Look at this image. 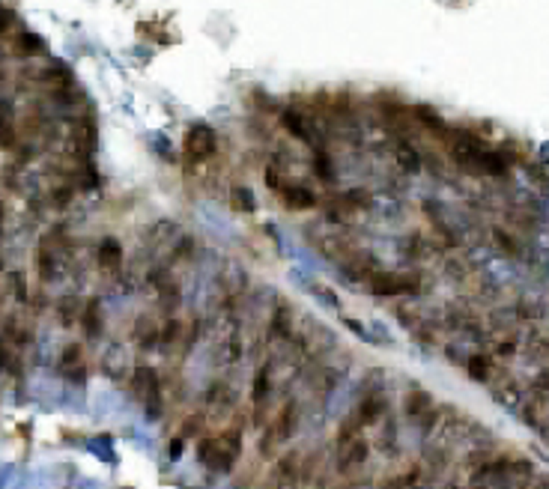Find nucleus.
Listing matches in <instances>:
<instances>
[{"label": "nucleus", "instance_id": "obj_1", "mask_svg": "<svg viewBox=\"0 0 549 489\" xmlns=\"http://www.w3.org/2000/svg\"><path fill=\"white\" fill-rule=\"evenodd\" d=\"M197 459L212 472H233L236 463L242 459V430L227 427L215 436H201L197 439Z\"/></svg>", "mask_w": 549, "mask_h": 489}, {"label": "nucleus", "instance_id": "obj_2", "mask_svg": "<svg viewBox=\"0 0 549 489\" xmlns=\"http://www.w3.org/2000/svg\"><path fill=\"white\" fill-rule=\"evenodd\" d=\"M296 424H299V406H296V400H290V403H283V406L278 409V415H274L266 424V430H263L260 445H257L260 463L278 454V448L296 432Z\"/></svg>", "mask_w": 549, "mask_h": 489}, {"label": "nucleus", "instance_id": "obj_3", "mask_svg": "<svg viewBox=\"0 0 549 489\" xmlns=\"http://www.w3.org/2000/svg\"><path fill=\"white\" fill-rule=\"evenodd\" d=\"M131 391H135V397L140 400V406L149 418H162L165 412V385L158 379V373L153 370L149 364H140L135 367V373H131Z\"/></svg>", "mask_w": 549, "mask_h": 489}, {"label": "nucleus", "instance_id": "obj_4", "mask_svg": "<svg viewBox=\"0 0 549 489\" xmlns=\"http://www.w3.org/2000/svg\"><path fill=\"white\" fill-rule=\"evenodd\" d=\"M373 296L380 298H391V296H418L421 293V275H403V271H382L376 269L367 278Z\"/></svg>", "mask_w": 549, "mask_h": 489}, {"label": "nucleus", "instance_id": "obj_5", "mask_svg": "<svg viewBox=\"0 0 549 489\" xmlns=\"http://www.w3.org/2000/svg\"><path fill=\"white\" fill-rule=\"evenodd\" d=\"M183 153L192 164H203L218 153V135H215L212 126L206 122H194V126L185 128V137H183Z\"/></svg>", "mask_w": 549, "mask_h": 489}, {"label": "nucleus", "instance_id": "obj_6", "mask_svg": "<svg viewBox=\"0 0 549 489\" xmlns=\"http://www.w3.org/2000/svg\"><path fill=\"white\" fill-rule=\"evenodd\" d=\"M299 468H301V454L299 450H290V454H283L274 459L272 472L266 474V486L263 489H290L299 483Z\"/></svg>", "mask_w": 549, "mask_h": 489}, {"label": "nucleus", "instance_id": "obj_7", "mask_svg": "<svg viewBox=\"0 0 549 489\" xmlns=\"http://www.w3.org/2000/svg\"><path fill=\"white\" fill-rule=\"evenodd\" d=\"M367 457H371V441H367L364 436L353 439L349 445L337 448V463H335V472L337 474H349L355 472V468H362L367 463Z\"/></svg>", "mask_w": 549, "mask_h": 489}, {"label": "nucleus", "instance_id": "obj_8", "mask_svg": "<svg viewBox=\"0 0 549 489\" xmlns=\"http://www.w3.org/2000/svg\"><path fill=\"white\" fill-rule=\"evenodd\" d=\"M278 194H281V203L287 206V209H292V212L314 209V206L319 203V200H317V194L310 191L308 185H296V182H287Z\"/></svg>", "mask_w": 549, "mask_h": 489}, {"label": "nucleus", "instance_id": "obj_9", "mask_svg": "<svg viewBox=\"0 0 549 489\" xmlns=\"http://www.w3.org/2000/svg\"><path fill=\"white\" fill-rule=\"evenodd\" d=\"M385 409H388V403H385V397L382 394H367V397L358 403L355 406V412H353V418H355V424L358 427H371V424H376L382 415H385Z\"/></svg>", "mask_w": 549, "mask_h": 489}, {"label": "nucleus", "instance_id": "obj_10", "mask_svg": "<svg viewBox=\"0 0 549 489\" xmlns=\"http://www.w3.org/2000/svg\"><path fill=\"white\" fill-rule=\"evenodd\" d=\"M96 262L102 271H108V275H113V271H120L122 266V245L120 239H102V245L96 248Z\"/></svg>", "mask_w": 549, "mask_h": 489}, {"label": "nucleus", "instance_id": "obj_11", "mask_svg": "<svg viewBox=\"0 0 549 489\" xmlns=\"http://www.w3.org/2000/svg\"><path fill=\"white\" fill-rule=\"evenodd\" d=\"M493 373H496V361H493V355H487V352H475V355H469V358H466V376H469L472 382L487 385L490 379H493Z\"/></svg>", "mask_w": 549, "mask_h": 489}, {"label": "nucleus", "instance_id": "obj_12", "mask_svg": "<svg viewBox=\"0 0 549 489\" xmlns=\"http://www.w3.org/2000/svg\"><path fill=\"white\" fill-rule=\"evenodd\" d=\"M430 409H433L430 391H424V388H409V391H406V397H403V412H406V415H409L412 421H421Z\"/></svg>", "mask_w": 549, "mask_h": 489}, {"label": "nucleus", "instance_id": "obj_13", "mask_svg": "<svg viewBox=\"0 0 549 489\" xmlns=\"http://www.w3.org/2000/svg\"><path fill=\"white\" fill-rule=\"evenodd\" d=\"M412 117L418 119V126H424L427 131H433V135H439V137L448 140L451 126H448V122H445V119H442L430 105H415V108H412Z\"/></svg>", "mask_w": 549, "mask_h": 489}, {"label": "nucleus", "instance_id": "obj_14", "mask_svg": "<svg viewBox=\"0 0 549 489\" xmlns=\"http://www.w3.org/2000/svg\"><path fill=\"white\" fill-rule=\"evenodd\" d=\"M290 314H292V307L283 305V302L274 307L272 323H269V337H281V341H287V334H290Z\"/></svg>", "mask_w": 549, "mask_h": 489}, {"label": "nucleus", "instance_id": "obj_15", "mask_svg": "<svg viewBox=\"0 0 549 489\" xmlns=\"http://www.w3.org/2000/svg\"><path fill=\"white\" fill-rule=\"evenodd\" d=\"M81 325L87 337H99L102 334V307L99 302H87V307L81 310Z\"/></svg>", "mask_w": 549, "mask_h": 489}, {"label": "nucleus", "instance_id": "obj_16", "mask_svg": "<svg viewBox=\"0 0 549 489\" xmlns=\"http://www.w3.org/2000/svg\"><path fill=\"white\" fill-rule=\"evenodd\" d=\"M281 122H283V128L290 131L292 137H299V140H305V144H314V131L308 128V122L301 119L299 114H292V111H287V114L281 117Z\"/></svg>", "mask_w": 549, "mask_h": 489}, {"label": "nucleus", "instance_id": "obj_17", "mask_svg": "<svg viewBox=\"0 0 549 489\" xmlns=\"http://www.w3.org/2000/svg\"><path fill=\"white\" fill-rule=\"evenodd\" d=\"M421 486V466H409L403 474L391 477L382 489H418Z\"/></svg>", "mask_w": 549, "mask_h": 489}, {"label": "nucleus", "instance_id": "obj_18", "mask_svg": "<svg viewBox=\"0 0 549 489\" xmlns=\"http://www.w3.org/2000/svg\"><path fill=\"white\" fill-rule=\"evenodd\" d=\"M269 394H272V376H269V370H260L257 376H254V391H251L254 406H257V409L266 406Z\"/></svg>", "mask_w": 549, "mask_h": 489}, {"label": "nucleus", "instance_id": "obj_19", "mask_svg": "<svg viewBox=\"0 0 549 489\" xmlns=\"http://www.w3.org/2000/svg\"><path fill=\"white\" fill-rule=\"evenodd\" d=\"M203 427H206V412L201 409V412H194V415H188L185 421H183V427H179V432L176 436L183 439V441H188V439H197L203 432Z\"/></svg>", "mask_w": 549, "mask_h": 489}, {"label": "nucleus", "instance_id": "obj_20", "mask_svg": "<svg viewBox=\"0 0 549 489\" xmlns=\"http://www.w3.org/2000/svg\"><path fill=\"white\" fill-rule=\"evenodd\" d=\"M233 209L236 212H254L257 209V200H254V194H251V188H245V185H233Z\"/></svg>", "mask_w": 549, "mask_h": 489}, {"label": "nucleus", "instance_id": "obj_21", "mask_svg": "<svg viewBox=\"0 0 549 489\" xmlns=\"http://www.w3.org/2000/svg\"><path fill=\"white\" fill-rule=\"evenodd\" d=\"M397 162H400V167H403L406 173H418L421 171L418 149H412L409 144H400V149H397Z\"/></svg>", "mask_w": 549, "mask_h": 489}, {"label": "nucleus", "instance_id": "obj_22", "mask_svg": "<svg viewBox=\"0 0 549 489\" xmlns=\"http://www.w3.org/2000/svg\"><path fill=\"white\" fill-rule=\"evenodd\" d=\"M135 341L140 346H153V341H158V328H156V323L149 316L140 319V323L135 325Z\"/></svg>", "mask_w": 549, "mask_h": 489}, {"label": "nucleus", "instance_id": "obj_23", "mask_svg": "<svg viewBox=\"0 0 549 489\" xmlns=\"http://www.w3.org/2000/svg\"><path fill=\"white\" fill-rule=\"evenodd\" d=\"M15 45H18V51H24L27 57H33V54H42L45 51V42L39 39V36H33V33H18V39H15Z\"/></svg>", "mask_w": 549, "mask_h": 489}, {"label": "nucleus", "instance_id": "obj_24", "mask_svg": "<svg viewBox=\"0 0 549 489\" xmlns=\"http://www.w3.org/2000/svg\"><path fill=\"white\" fill-rule=\"evenodd\" d=\"M314 167H317V176L319 180H331V176H335V164H331V158H328V153L326 149H314Z\"/></svg>", "mask_w": 549, "mask_h": 489}, {"label": "nucleus", "instance_id": "obj_25", "mask_svg": "<svg viewBox=\"0 0 549 489\" xmlns=\"http://www.w3.org/2000/svg\"><path fill=\"white\" fill-rule=\"evenodd\" d=\"M493 239L499 242V248L505 251L508 257H519V253H523V248H519V242H517V239H510L501 227H493Z\"/></svg>", "mask_w": 549, "mask_h": 489}, {"label": "nucleus", "instance_id": "obj_26", "mask_svg": "<svg viewBox=\"0 0 549 489\" xmlns=\"http://www.w3.org/2000/svg\"><path fill=\"white\" fill-rule=\"evenodd\" d=\"M179 332H183V323H179L176 316H167V323H165L162 332H158V337H162L165 346H174L179 341Z\"/></svg>", "mask_w": 549, "mask_h": 489}, {"label": "nucleus", "instance_id": "obj_27", "mask_svg": "<svg viewBox=\"0 0 549 489\" xmlns=\"http://www.w3.org/2000/svg\"><path fill=\"white\" fill-rule=\"evenodd\" d=\"M517 349H519V337L517 334H508V337H501V341L496 343V355H501V358L517 355Z\"/></svg>", "mask_w": 549, "mask_h": 489}, {"label": "nucleus", "instance_id": "obj_28", "mask_svg": "<svg viewBox=\"0 0 549 489\" xmlns=\"http://www.w3.org/2000/svg\"><path fill=\"white\" fill-rule=\"evenodd\" d=\"M60 316H63V325H72V319H78V305H75V298H63Z\"/></svg>", "mask_w": 549, "mask_h": 489}, {"label": "nucleus", "instance_id": "obj_29", "mask_svg": "<svg viewBox=\"0 0 549 489\" xmlns=\"http://www.w3.org/2000/svg\"><path fill=\"white\" fill-rule=\"evenodd\" d=\"M532 391L537 394V397H549V370H541V373L534 376Z\"/></svg>", "mask_w": 549, "mask_h": 489}, {"label": "nucleus", "instance_id": "obj_30", "mask_svg": "<svg viewBox=\"0 0 549 489\" xmlns=\"http://www.w3.org/2000/svg\"><path fill=\"white\" fill-rule=\"evenodd\" d=\"M183 450H185V441L179 436H174L167 441V459H179V457H183Z\"/></svg>", "mask_w": 549, "mask_h": 489}, {"label": "nucleus", "instance_id": "obj_31", "mask_svg": "<svg viewBox=\"0 0 549 489\" xmlns=\"http://www.w3.org/2000/svg\"><path fill=\"white\" fill-rule=\"evenodd\" d=\"M12 21H15V12H12V9L0 6V33H6L9 27H12Z\"/></svg>", "mask_w": 549, "mask_h": 489}, {"label": "nucleus", "instance_id": "obj_32", "mask_svg": "<svg viewBox=\"0 0 549 489\" xmlns=\"http://www.w3.org/2000/svg\"><path fill=\"white\" fill-rule=\"evenodd\" d=\"M0 266H3V262H0Z\"/></svg>", "mask_w": 549, "mask_h": 489}]
</instances>
